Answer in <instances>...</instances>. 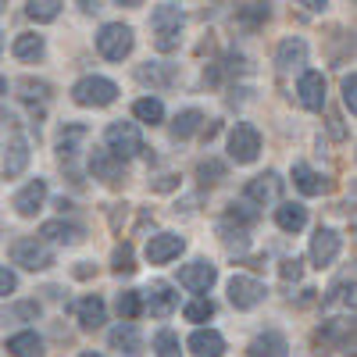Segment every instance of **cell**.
<instances>
[{
    "label": "cell",
    "mask_w": 357,
    "mask_h": 357,
    "mask_svg": "<svg viewBox=\"0 0 357 357\" xmlns=\"http://www.w3.org/2000/svg\"><path fill=\"white\" fill-rule=\"evenodd\" d=\"M72 97L82 107H107L118 97V86L111 79H100V75H86V79H79L72 86Z\"/></svg>",
    "instance_id": "cell-1"
},
{
    "label": "cell",
    "mask_w": 357,
    "mask_h": 357,
    "mask_svg": "<svg viewBox=\"0 0 357 357\" xmlns=\"http://www.w3.org/2000/svg\"><path fill=\"white\" fill-rule=\"evenodd\" d=\"M132 29L122 22H107L100 33H97V50L107 57V61H122V57L132 54Z\"/></svg>",
    "instance_id": "cell-2"
},
{
    "label": "cell",
    "mask_w": 357,
    "mask_h": 357,
    "mask_svg": "<svg viewBox=\"0 0 357 357\" xmlns=\"http://www.w3.org/2000/svg\"><path fill=\"white\" fill-rule=\"evenodd\" d=\"M151 25H154V36H158V40H154L158 50H172V47H178V33H183L186 18H183V11H178V8L161 4V8H154Z\"/></svg>",
    "instance_id": "cell-3"
},
{
    "label": "cell",
    "mask_w": 357,
    "mask_h": 357,
    "mask_svg": "<svg viewBox=\"0 0 357 357\" xmlns=\"http://www.w3.org/2000/svg\"><path fill=\"white\" fill-rule=\"evenodd\" d=\"M104 139H107V151L114 154V158H136L139 151H143V136H139V129L132 126V122H114V126H107V132H104Z\"/></svg>",
    "instance_id": "cell-4"
},
{
    "label": "cell",
    "mask_w": 357,
    "mask_h": 357,
    "mask_svg": "<svg viewBox=\"0 0 357 357\" xmlns=\"http://www.w3.org/2000/svg\"><path fill=\"white\" fill-rule=\"evenodd\" d=\"M261 154V132L254 126H236L229 136V158L236 165H250Z\"/></svg>",
    "instance_id": "cell-5"
},
{
    "label": "cell",
    "mask_w": 357,
    "mask_h": 357,
    "mask_svg": "<svg viewBox=\"0 0 357 357\" xmlns=\"http://www.w3.org/2000/svg\"><path fill=\"white\" fill-rule=\"evenodd\" d=\"M229 301L240 307V311H250V307H257V304L264 301V286H261L257 279H250V275H232V282H229Z\"/></svg>",
    "instance_id": "cell-6"
},
{
    "label": "cell",
    "mask_w": 357,
    "mask_h": 357,
    "mask_svg": "<svg viewBox=\"0 0 357 357\" xmlns=\"http://www.w3.org/2000/svg\"><path fill=\"white\" fill-rule=\"evenodd\" d=\"M11 257H15V264L29 268V272H43V268L54 264L50 250H47L43 243H36V240H18V243L11 247Z\"/></svg>",
    "instance_id": "cell-7"
},
{
    "label": "cell",
    "mask_w": 357,
    "mask_h": 357,
    "mask_svg": "<svg viewBox=\"0 0 357 357\" xmlns=\"http://www.w3.org/2000/svg\"><path fill=\"white\" fill-rule=\"evenodd\" d=\"M215 279H218V268L211 261H193L178 272V282H183L186 289H193V293H207L215 286Z\"/></svg>",
    "instance_id": "cell-8"
},
{
    "label": "cell",
    "mask_w": 357,
    "mask_h": 357,
    "mask_svg": "<svg viewBox=\"0 0 357 357\" xmlns=\"http://www.w3.org/2000/svg\"><path fill=\"white\" fill-rule=\"evenodd\" d=\"M183 247H186L183 236L158 232V236H151V243H146V261H151V264H165V261H172V257L183 254Z\"/></svg>",
    "instance_id": "cell-9"
},
{
    "label": "cell",
    "mask_w": 357,
    "mask_h": 357,
    "mask_svg": "<svg viewBox=\"0 0 357 357\" xmlns=\"http://www.w3.org/2000/svg\"><path fill=\"white\" fill-rule=\"evenodd\" d=\"M296 97H301V104L307 111H321V104H325V79H321V72H304L301 82H296Z\"/></svg>",
    "instance_id": "cell-10"
},
{
    "label": "cell",
    "mask_w": 357,
    "mask_h": 357,
    "mask_svg": "<svg viewBox=\"0 0 357 357\" xmlns=\"http://www.w3.org/2000/svg\"><path fill=\"white\" fill-rule=\"evenodd\" d=\"M89 172H93L97 178H104V183H118V178H126V161L114 158L111 151H93V158H89Z\"/></svg>",
    "instance_id": "cell-11"
},
{
    "label": "cell",
    "mask_w": 357,
    "mask_h": 357,
    "mask_svg": "<svg viewBox=\"0 0 357 357\" xmlns=\"http://www.w3.org/2000/svg\"><path fill=\"white\" fill-rule=\"evenodd\" d=\"M336 254H340V236L333 229H318L314 240H311V261L318 268H325V264L336 261Z\"/></svg>",
    "instance_id": "cell-12"
},
{
    "label": "cell",
    "mask_w": 357,
    "mask_h": 357,
    "mask_svg": "<svg viewBox=\"0 0 357 357\" xmlns=\"http://www.w3.org/2000/svg\"><path fill=\"white\" fill-rule=\"evenodd\" d=\"M146 293H151V296H146V307H151L154 318H168L175 311V304H178V293H172L168 282H154Z\"/></svg>",
    "instance_id": "cell-13"
},
{
    "label": "cell",
    "mask_w": 357,
    "mask_h": 357,
    "mask_svg": "<svg viewBox=\"0 0 357 357\" xmlns=\"http://www.w3.org/2000/svg\"><path fill=\"white\" fill-rule=\"evenodd\" d=\"M247 354H250V357H289V343H286L282 333H261V336L250 343Z\"/></svg>",
    "instance_id": "cell-14"
},
{
    "label": "cell",
    "mask_w": 357,
    "mask_h": 357,
    "mask_svg": "<svg viewBox=\"0 0 357 357\" xmlns=\"http://www.w3.org/2000/svg\"><path fill=\"white\" fill-rule=\"evenodd\" d=\"M47 200V183H43V178H33V183H29L18 197H15V207H18V215H36L40 211V204Z\"/></svg>",
    "instance_id": "cell-15"
},
{
    "label": "cell",
    "mask_w": 357,
    "mask_h": 357,
    "mask_svg": "<svg viewBox=\"0 0 357 357\" xmlns=\"http://www.w3.org/2000/svg\"><path fill=\"white\" fill-rule=\"evenodd\" d=\"M190 350H193L197 357H222V354H225V340H222L215 329H197V333L190 336Z\"/></svg>",
    "instance_id": "cell-16"
},
{
    "label": "cell",
    "mask_w": 357,
    "mask_h": 357,
    "mask_svg": "<svg viewBox=\"0 0 357 357\" xmlns=\"http://www.w3.org/2000/svg\"><path fill=\"white\" fill-rule=\"evenodd\" d=\"M107 340H111V347H114L118 354H126V357H136V354H139V333H136V325H132V321L114 325Z\"/></svg>",
    "instance_id": "cell-17"
},
{
    "label": "cell",
    "mask_w": 357,
    "mask_h": 357,
    "mask_svg": "<svg viewBox=\"0 0 357 357\" xmlns=\"http://www.w3.org/2000/svg\"><path fill=\"white\" fill-rule=\"evenodd\" d=\"M275 61H279V68H296V65H304L307 61V43L304 40H282L279 43V50H275Z\"/></svg>",
    "instance_id": "cell-18"
},
{
    "label": "cell",
    "mask_w": 357,
    "mask_h": 357,
    "mask_svg": "<svg viewBox=\"0 0 357 357\" xmlns=\"http://www.w3.org/2000/svg\"><path fill=\"white\" fill-rule=\"evenodd\" d=\"M293 183H296V190L307 193V197H318V193L329 190V183H325L318 172H311L307 165H293Z\"/></svg>",
    "instance_id": "cell-19"
},
{
    "label": "cell",
    "mask_w": 357,
    "mask_h": 357,
    "mask_svg": "<svg viewBox=\"0 0 357 357\" xmlns=\"http://www.w3.org/2000/svg\"><path fill=\"white\" fill-rule=\"evenodd\" d=\"M279 190H282V178H279L275 172H268V175H257L254 183L247 186V197L264 204V200H275V197H279Z\"/></svg>",
    "instance_id": "cell-20"
},
{
    "label": "cell",
    "mask_w": 357,
    "mask_h": 357,
    "mask_svg": "<svg viewBox=\"0 0 357 357\" xmlns=\"http://www.w3.org/2000/svg\"><path fill=\"white\" fill-rule=\"evenodd\" d=\"M104 301H100V296H82V301H79V325H82V329H100V325H104Z\"/></svg>",
    "instance_id": "cell-21"
},
{
    "label": "cell",
    "mask_w": 357,
    "mask_h": 357,
    "mask_svg": "<svg viewBox=\"0 0 357 357\" xmlns=\"http://www.w3.org/2000/svg\"><path fill=\"white\" fill-rule=\"evenodd\" d=\"M8 354L11 357H43V340L36 333H18L8 340Z\"/></svg>",
    "instance_id": "cell-22"
},
{
    "label": "cell",
    "mask_w": 357,
    "mask_h": 357,
    "mask_svg": "<svg viewBox=\"0 0 357 357\" xmlns=\"http://www.w3.org/2000/svg\"><path fill=\"white\" fill-rule=\"evenodd\" d=\"M275 222H279L282 232H301L307 225V211H304L301 204H282L279 211H275Z\"/></svg>",
    "instance_id": "cell-23"
},
{
    "label": "cell",
    "mask_w": 357,
    "mask_h": 357,
    "mask_svg": "<svg viewBox=\"0 0 357 357\" xmlns=\"http://www.w3.org/2000/svg\"><path fill=\"white\" fill-rule=\"evenodd\" d=\"M43 50H47L43 36H33V33L18 36V40H15V47H11V54H15V57H22V61H40Z\"/></svg>",
    "instance_id": "cell-24"
},
{
    "label": "cell",
    "mask_w": 357,
    "mask_h": 357,
    "mask_svg": "<svg viewBox=\"0 0 357 357\" xmlns=\"http://www.w3.org/2000/svg\"><path fill=\"white\" fill-rule=\"evenodd\" d=\"M200 122H204V114H200L197 107L178 111V114H175V122H172V136H175V139H190V136L200 129Z\"/></svg>",
    "instance_id": "cell-25"
},
{
    "label": "cell",
    "mask_w": 357,
    "mask_h": 357,
    "mask_svg": "<svg viewBox=\"0 0 357 357\" xmlns=\"http://www.w3.org/2000/svg\"><path fill=\"white\" fill-rule=\"evenodd\" d=\"M47 240H54V243H79V225H68V222H47L43 229H40Z\"/></svg>",
    "instance_id": "cell-26"
},
{
    "label": "cell",
    "mask_w": 357,
    "mask_h": 357,
    "mask_svg": "<svg viewBox=\"0 0 357 357\" xmlns=\"http://www.w3.org/2000/svg\"><path fill=\"white\" fill-rule=\"evenodd\" d=\"M25 165H29V146H25V139H15L11 151H8V158H4V175L15 178V175H22Z\"/></svg>",
    "instance_id": "cell-27"
},
{
    "label": "cell",
    "mask_w": 357,
    "mask_h": 357,
    "mask_svg": "<svg viewBox=\"0 0 357 357\" xmlns=\"http://www.w3.org/2000/svg\"><path fill=\"white\" fill-rule=\"evenodd\" d=\"M25 15L33 22H54L57 15H61V0H29Z\"/></svg>",
    "instance_id": "cell-28"
},
{
    "label": "cell",
    "mask_w": 357,
    "mask_h": 357,
    "mask_svg": "<svg viewBox=\"0 0 357 357\" xmlns=\"http://www.w3.org/2000/svg\"><path fill=\"white\" fill-rule=\"evenodd\" d=\"M132 114L139 118V122H146V126H158L161 118H165V107H161V100H154V97H143V100L132 104Z\"/></svg>",
    "instance_id": "cell-29"
},
{
    "label": "cell",
    "mask_w": 357,
    "mask_h": 357,
    "mask_svg": "<svg viewBox=\"0 0 357 357\" xmlns=\"http://www.w3.org/2000/svg\"><path fill=\"white\" fill-rule=\"evenodd\" d=\"M86 136H89V132H86V126H68V129H65V136H61V158H65V161H72V158H75L79 143H82Z\"/></svg>",
    "instance_id": "cell-30"
},
{
    "label": "cell",
    "mask_w": 357,
    "mask_h": 357,
    "mask_svg": "<svg viewBox=\"0 0 357 357\" xmlns=\"http://www.w3.org/2000/svg\"><path fill=\"white\" fill-rule=\"evenodd\" d=\"M236 18H240L243 25H261V22H268V4L250 0V4H243L240 11H236Z\"/></svg>",
    "instance_id": "cell-31"
},
{
    "label": "cell",
    "mask_w": 357,
    "mask_h": 357,
    "mask_svg": "<svg viewBox=\"0 0 357 357\" xmlns=\"http://www.w3.org/2000/svg\"><path fill=\"white\" fill-rule=\"evenodd\" d=\"M143 311V301H139V293L126 289V293H118V314H122L126 321H132L136 314Z\"/></svg>",
    "instance_id": "cell-32"
},
{
    "label": "cell",
    "mask_w": 357,
    "mask_h": 357,
    "mask_svg": "<svg viewBox=\"0 0 357 357\" xmlns=\"http://www.w3.org/2000/svg\"><path fill=\"white\" fill-rule=\"evenodd\" d=\"M136 75H139V82H151V86H168L175 79L172 68H158V65H143Z\"/></svg>",
    "instance_id": "cell-33"
},
{
    "label": "cell",
    "mask_w": 357,
    "mask_h": 357,
    "mask_svg": "<svg viewBox=\"0 0 357 357\" xmlns=\"http://www.w3.org/2000/svg\"><path fill=\"white\" fill-rule=\"evenodd\" d=\"M154 350H158V357H183L178 354V336L175 333H158V340H154Z\"/></svg>",
    "instance_id": "cell-34"
},
{
    "label": "cell",
    "mask_w": 357,
    "mask_h": 357,
    "mask_svg": "<svg viewBox=\"0 0 357 357\" xmlns=\"http://www.w3.org/2000/svg\"><path fill=\"white\" fill-rule=\"evenodd\" d=\"M211 314H215V304H211V301H204V296L186 307V321H207Z\"/></svg>",
    "instance_id": "cell-35"
},
{
    "label": "cell",
    "mask_w": 357,
    "mask_h": 357,
    "mask_svg": "<svg viewBox=\"0 0 357 357\" xmlns=\"http://www.w3.org/2000/svg\"><path fill=\"white\" fill-rule=\"evenodd\" d=\"M111 261H114V272H126V275H129V272H136V264H132V247H129V243L118 247Z\"/></svg>",
    "instance_id": "cell-36"
},
{
    "label": "cell",
    "mask_w": 357,
    "mask_h": 357,
    "mask_svg": "<svg viewBox=\"0 0 357 357\" xmlns=\"http://www.w3.org/2000/svg\"><path fill=\"white\" fill-rule=\"evenodd\" d=\"M197 175H200V183H204V186H211V183H218V178L225 175V168H222L218 161H204V165L197 168Z\"/></svg>",
    "instance_id": "cell-37"
},
{
    "label": "cell",
    "mask_w": 357,
    "mask_h": 357,
    "mask_svg": "<svg viewBox=\"0 0 357 357\" xmlns=\"http://www.w3.org/2000/svg\"><path fill=\"white\" fill-rule=\"evenodd\" d=\"M343 104L350 107V114L357 111V75H354V72L343 79Z\"/></svg>",
    "instance_id": "cell-38"
},
{
    "label": "cell",
    "mask_w": 357,
    "mask_h": 357,
    "mask_svg": "<svg viewBox=\"0 0 357 357\" xmlns=\"http://www.w3.org/2000/svg\"><path fill=\"white\" fill-rule=\"evenodd\" d=\"M18 89H22V97H25V100L47 97V82H33V79H22V82H18Z\"/></svg>",
    "instance_id": "cell-39"
},
{
    "label": "cell",
    "mask_w": 357,
    "mask_h": 357,
    "mask_svg": "<svg viewBox=\"0 0 357 357\" xmlns=\"http://www.w3.org/2000/svg\"><path fill=\"white\" fill-rule=\"evenodd\" d=\"M15 286H18L15 272H11V268H0V296H8V293H15Z\"/></svg>",
    "instance_id": "cell-40"
},
{
    "label": "cell",
    "mask_w": 357,
    "mask_h": 357,
    "mask_svg": "<svg viewBox=\"0 0 357 357\" xmlns=\"http://www.w3.org/2000/svg\"><path fill=\"white\" fill-rule=\"evenodd\" d=\"M232 218H243V222H254L257 218V211L247 204V200H240V204H232Z\"/></svg>",
    "instance_id": "cell-41"
},
{
    "label": "cell",
    "mask_w": 357,
    "mask_h": 357,
    "mask_svg": "<svg viewBox=\"0 0 357 357\" xmlns=\"http://www.w3.org/2000/svg\"><path fill=\"white\" fill-rule=\"evenodd\" d=\"M22 314H36V304H25V307H11V311H4V321L22 318Z\"/></svg>",
    "instance_id": "cell-42"
},
{
    "label": "cell",
    "mask_w": 357,
    "mask_h": 357,
    "mask_svg": "<svg viewBox=\"0 0 357 357\" xmlns=\"http://www.w3.org/2000/svg\"><path fill=\"white\" fill-rule=\"evenodd\" d=\"M282 275H286V279H296V275H301V261H296V257L286 261V264H282Z\"/></svg>",
    "instance_id": "cell-43"
},
{
    "label": "cell",
    "mask_w": 357,
    "mask_h": 357,
    "mask_svg": "<svg viewBox=\"0 0 357 357\" xmlns=\"http://www.w3.org/2000/svg\"><path fill=\"white\" fill-rule=\"evenodd\" d=\"M301 4L311 8V11H321V8H325V0H301Z\"/></svg>",
    "instance_id": "cell-44"
},
{
    "label": "cell",
    "mask_w": 357,
    "mask_h": 357,
    "mask_svg": "<svg viewBox=\"0 0 357 357\" xmlns=\"http://www.w3.org/2000/svg\"><path fill=\"white\" fill-rule=\"evenodd\" d=\"M114 4H122V8H139V0H114Z\"/></svg>",
    "instance_id": "cell-45"
},
{
    "label": "cell",
    "mask_w": 357,
    "mask_h": 357,
    "mask_svg": "<svg viewBox=\"0 0 357 357\" xmlns=\"http://www.w3.org/2000/svg\"><path fill=\"white\" fill-rule=\"evenodd\" d=\"M4 86H8V82H4V79H0V93H4Z\"/></svg>",
    "instance_id": "cell-46"
},
{
    "label": "cell",
    "mask_w": 357,
    "mask_h": 357,
    "mask_svg": "<svg viewBox=\"0 0 357 357\" xmlns=\"http://www.w3.org/2000/svg\"><path fill=\"white\" fill-rule=\"evenodd\" d=\"M4 8H8V0H0V11H4Z\"/></svg>",
    "instance_id": "cell-47"
},
{
    "label": "cell",
    "mask_w": 357,
    "mask_h": 357,
    "mask_svg": "<svg viewBox=\"0 0 357 357\" xmlns=\"http://www.w3.org/2000/svg\"><path fill=\"white\" fill-rule=\"evenodd\" d=\"M0 50H4V36H0Z\"/></svg>",
    "instance_id": "cell-48"
},
{
    "label": "cell",
    "mask_w": 357,
    "mask_h": 357,
    "mask_svg": "<svg viewBox=\"0 0 357 357\" xmlns=\"http://www.w3.org/2000/svg\"><path fill=\"white\" fill-rule=\"evenodd\" d=\"M82 357H97V354H82Z\"/></svg>",
    "instance_id": "cell-49"
}]
</instances>
